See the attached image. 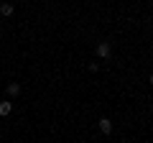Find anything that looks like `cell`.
I'll use <instances>...</instances> for the list:
<instances>
[{"mask_svg":"<svg viewBox=\"0 0 153 143\" xmlns=\"http://www.w3.org/2000/svg\"><path fill=\"white\" fill-rule=\"evenodd\" d=\"M13 112V102H8V100H3V102H0V115L5 118V115H10Z\"/></svg>","mask_w":153,"mask_h":143,"instance_id":"3","label":"cell"},{"mask_svg":"<svg viewBox=\"0 0 153 143\" xmlns=\"http://www.w3.org/2000/svg\"><path fill=\"white\" fill-rule=\"evenodd\" d=\"M18 95H21V84L10 82V84H8V97H18Z\"/></svg>","mask_w":153,"mask_h":143,"instance_id":"4","label":"cell"},{"mask_svg":"<svg viewBox=\"0 0 153 143\" xmlns=\"http://www.w3.org/2000/svg\"><path fill=\"white\" fill-rule=\"evenodd\" d=\"M94 51H97L100 59H110V56H112V46H110V41H100Z\"/></svg>","mask_w":153,"mask_h":143,"instance_id":"1","label":"cell"},{"mask_svg":"<svg viewBox=\"0 0 153 143\" xmlns=\"http://www.w3.org/2000/svg\"><path fill=\"white\" fill-rule=\"evenodd\" d=\"M100 130H102L105 136H110V133H112V123H110L107 118H100Z\"/></svg>","mask_w":153,"mask_h":143,"instance_id":"2","label":"cell"},{"mask_svg":"<svg viewBox=\"0 0 153 143\" xmlns=\"http://www.w3.org/2000/svg\"><path fill=\"white\" fill-rule=\"evenodd\" d=\"M0 143H3V141H0Z\"/></svg>","mask_w":153,"mask_h":143,"instance_id":"7","label":"cell"},{"mask_svg":"<svg viewBox=\"0 0 153 143\" xmlns=\"http://www.w3.org/2000/svg\"><path fill=\"white\" fill-rule=\"evenodd\" d=\"M148 82H151V84H153V74H151V77H148Z\"/></svg>","mask_w":153,"mask_h":143,"instance_id":"6","label":"cell"},{"mask_svg":"<svg viewBox=\"0 0 153 143\" xmlns=\"http://www.w3.org/2000/svg\"><path fill=\"white\" fill-rule=\"evenodd\" d=\"M13 10H16V8H13V3H3V5H0V16H13Z\"/></svg>","mask_w":153,"mask_h":143,"instance_id":"5","label":"cell"}]
</instances>
